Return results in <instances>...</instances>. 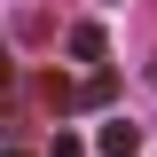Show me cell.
Segmentation results:
<instances>
[{
	"mask_svg": "<svg viewBox=\"0 0 157 157\" xmlns=\"http://www.w3.org/2000/svg\"><path fill=\"white\" fill-rule=\"evenodd\" d=\"M94 149H102V157H134V149H141V126H126V118H110V126L94 134Z\"/></svg>",
	"mask_w": 157,
	"mask_h": 157,
	"instance_id": "6da1fadb",
	"label": "cell"
},
{
	"mask_svg": "<svg viewBox=\"0 0 157 157\" xmlns=\"http://www.w3.org/2000/svg\"><path fill=\"white\" fill-rule=\"evenodd\" d=\"M63 47H71L78 63H102V24H71V32H63Z\"/></svg>",
	"mask_w": 157,
	"mask_h": 157,
	"instance_id": "7a4b0ae2",
	"label": "cell"
},
{
	"mask_svg": "<svg viewBox=\"0 0 157 157\" xmlns=\"http://www.w3.org/2000/svg\"><path fill=\"white\" fill-rule=\"evenodd\" d=\"M47 157H86V141H78V134H55V149H47Z\"/></svg>",
	"mask_w": 157,
	"mask_h": 157,
	"instance_id": "3957f363",
	"label": "cell"
},
{
	"mask_svg": "<svg viewBox=\"0 0 157 157\" xmlns=\"http://www.w3.org/2000/svg\"><path fill=\"white\" fill-rule=\"evenodd\" d=\"M8 157H24V149H8Z\"/></svg>",
	"mask_w": 157,
	"mask_h": 157,
	"instance_id": "277c9868",
	"label": "cell"
},
{
	"mask_svg": "<svg viewBox=\"0 0 157 157\" xmlns=\"http://www.w3.org/2000/svg\"><path fill=\"white\" fill-rule=\"evenodd\" d=\"M149 78H157V71H149Z\"/></svg>",
	"mask_w": 157,
	"mask_h": 157,
	"instance_id": "5b68a950",
	"label": "cell"
}]
</instances>
